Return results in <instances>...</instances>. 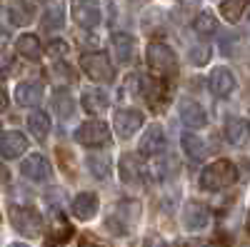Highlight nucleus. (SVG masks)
<instances>
[{
	"label": "nucleus",
	"mask_w": 250,
	"mask_h": 247,
	"mask_svg": "<svg viewBox=\"0 0 250 247\" xmlns=\"http://www.w3.org/2000/svg\"><path fill=\"white\" fill-rule=\"evenodd\" d=\"M238 180V170L230 160H215L210 162L208 168L200 172V188L208 190V192H218V190H225Z\"/></svg>",
	"instance_id": "1"
},
{
	"label": "nucleus",
	"mask_w": 250,
	"mask_h": 247,
	"mask_svg": "<svg viewBox=\"0 0 250 247\" xmlns=\"http://www.w3.org/2000/svg\"><path fill=\"white\" fill-rule=\"evenodd\" d=\"M10 222H13V228L25 237H40V232H43V215L33 208H25V205L10 208Z\"/></svg>",
	"instance_id": "2"
},
{
	"label": "nucleus",
	"mask_w": 250,
	"mask_h": 247,
	"mask_svg": "<svg viewBox=\"0 0 250 247\" xmlns=\"http://www.w3.org/2000/svg\"><path fill=\"white\" fill-rule=\"evenodd\" d=\"M148 65L160 75L173 77V75H178V55L165 43H150L148 45Z\"/></svg>",
	"instance_id": "3"
},
{
	"label": "nucleus",
	"mask_w": 250,
	"mask_h": 247,
	"mask_svg": "<svg viewBox=\"0 0 250 247\" xmlns=\"http://www.w3.org/2000/svg\"><path fill=\"white\" fill-rule=\"evenodd\" d=\"M80 65L93 82H110L115 77V68L105 53H85L80 57Z\"/></svg>",
	"instance_id": "4"
},
{
	"label": "nucleus",
	"mask_w": 250,
	"mask_h": 247,
	"mask_svg": "<svg viewBox=\"0 0 250 247\" xmlns=\"http://www.w3.org/2000/svg\"><path fill=\"white\" fill-rule=\"evenodd\" d=\"M75 140L85 148H100V145H108L110 142V130L105 122H98V120H90V122H83L75 130Z\"/></svg>",
	"instance_id": "5"
},
{
	"label": "nucleus",
	"mask_w": 250,
	"mask_h": 247,
	"mask_svg": "<svg viewBox=\"0 0 250 247\" xmlns=\"http://www.w3.org/2000/svg\"><path fill=\"white\" fill-rule=\"evenodd\" d=\"M208 225H210V210L205 208L203 202H185V208H183V228L188 232H200L205 230Z\"/></svg>",
	"instance_id": "6"
},
{
	"label": "nucleus",
	"mask_w": 250,
	"mask_h": 247,
	"mask_svg": "<svg viewBox=\"0 0 250 247\" xmlns=\"http://www.w3.org/2000/svg\"><path fill=\"white\" fill-rule=\"evenodd\" d=\"M73 18L80 28H95L103 18V10L95 0H73Z\"/></svg>",
	"instance_id": "7"
},
{
	"label": "nucleus",
	"mask_w": 250,
	"mask_h": 247,
	"mask_svg": "<svg viewBox=\"0 0 250 247\" xmlns=\"http://www.w3.org/2000/svg\"><path fill=\"white\" fill-rule=\"evenodd\" d=\"M140 128H143V113L140 110H135V108L118 110V115H115V130H118V135L123 140L133 137Z\"/></svg>",
	"instance_id": "8"
},
{
	"label": "nucleus",
	"mask_w": 250,
	"mask_h": 247,
	"mask_svg": "<svg viewBox=\"0 0 250 247\" xmlns=\"http://www.w3.org/2000/svg\"><path fill=\"white\" fill-rule=\"evenodd\" d=\"M20 172L23 177L33 180V182H45L50 177V162L45 155H28L23 162H20Z\"/></svg>",
	"instance_id": "9"
},
{
	"label": "nucleus",
	"mask_w": 250,
	"mask_h": 247,
	"mask_svg": "<svg viewBox=\"0 0 250 247\" xmlns=\"http://www.w3.org/2000/svg\"><path fill=\"white\" fill-rule=\"evenodd\" d=\"M165 150V135H163V128L160 125H150L145 130V135L140 137V145H138V152L143 157H155Z\"/></svg>",
	"instance_id": "10"
},
{
	"label": "nucleus",
	"mask_w": 250,
	"mask_h": 247,
	"mask_svg": "<svg viewBox=\"0 0 250 247\" xmlns=\"http://www.w3.org/2000/svg\"><path fill=\"white\" fill-rule=\"evenodd\" d=\"M25 150H28V137L23 133L10 130V133H5L3 137H0V157L15 160V157L23 155Z\"/></svg>",
	"instance_id": "11"
},
{
	"label": "nucleus",
	"mask_w": 250,
	"mask_h": 247,
	"mask_svg": "<svg viewBox=\"0 0 250 247\" xmlns=\"http://www.w3.org/2000/svg\"><path fill=\"white\" fill-rule=\"evenodd\" d=\"M98 205L100 202H98V195L95 192H80V195H75L70 210H73V215L78 220H93L98 215Z\"/></svg>",
	"instance_id": "12"
},
{
	"label": "nucleus",
	"mask_w": 250,
	"mask_h": 247,
	"mask_svg": "<svg viewBox=\"0 0 250 247\" xmlns=\"http://www.w3.org/2000/svg\"><path fill=\"white\" fill-rule=\"evenodd\" d=\"M180 120H183L185 128L198 130V128H203L208 122V115H205V110L198 105L195 100H183L180 102Z\"/></svg>",
	"instance_id": "13"
},
{
	"label": "nucleus",
	"mask_w": 250,
	"mask_h": 247,
	"mask_svg": "<svg viewBox=\"0 0 250 247\" xmlns=\"http://www.w3.org/2000/svg\"><path fill=\"white\" fill-rule=\"evenodd\" d=\"M225 137L235 148L245 145L248 137H250V122L243 120V117H228L225 120Z\"/></svg>",
	"instance_id": "14"
},
{
	"label": "nucleus",
	"mask_w": 250,
	"mask_h": 247,
	"mask_svg": "<svg viewBox=\"0 0 250 247\" xmlns=\"http://www.w3.org/2000/svg\"><path fill=\"white\" fill-rule=\"evenodd\" d=\"M210 90H213L218 97L230 95V93L235 90V75H233V70L215 68V70L210 73Z\"/></svg>",
	"instance_id": "15"
},
{
	"label": "nucleus",
	"mask_w": 250,
	"mask_h": 247,
	"mask_svg": "<svg viewBox=\"0 0 250 247\" xmlns=\"http://www.w3.org/2000/svg\"><path fill=\"white\" fill-rule=\"evenodd\" d=\"M113 53L118 55V60L123 65H130L135 60V40L128 33H115L113 35Z\"/></svg>",
	"instance_id": "16"
},
{
	"label": "nucleus",
	"mask_w": 250,
	"mask_h": 247,
	"mask_svg": "<svg viewBox=\"0 0 250 247\" xmlns=\"http://www.w3.org/2000/svg\"><path fill=\"white\" fill-rule=\"evenodd\" d=\"M15 100H18V105H23V108L38 105V102L43 100V85H40V82H20L15 88Z\"/></svg>",
	"instance_id": "17"
},
{
	"label": "nucleus",
	"mask_w": 250,
	"mask_h": 247,
	"mask_svg": "<svg viewBox=\"0 0 250 247\" xmlns=\"http://www.w3.org/2000/svg\"><path fill=\"white\" fill-rule=\"evenodd\" d=\"M108 105H110V100L103 90H85L83 93V108H85L88 115H103L108 110Z\"/></svg>",
	"instance_id": "18"
},
{
	"label": "nucleus",
	"mask_w": 250,
	"mask_h": 247,
	"mask_svg": "<svg viewBox=\"0 0 250 247\" xmlns=\"http://www.w3.org/2000/svg\"><path fill=\"white\" fill-rule=\"evenodd\" d=\"M15 50H18V55H23L25 60H33V63L43 57V48H40V40H38L35 35H30V33H25V35H20V38H18Z\"/></svg>",
	"instance_id": "19"
},
{
	"label": "nucleus",
	"mask_w": 250,
	"mask_h": 247,
	"mask_svg": "<svg viewBox=\"0 0 250 247\" xmlns=\"http://www.w3.org/2000/svg\"><path fill=\"white\" fill-rule=\"evenodd\" d=\"M180 145H183V150H185V155L190 157V160H205V155H208V148H205V142L198 137V135H193V133H185L183 135V140H180Z\"/></svg>",
	"instance_id": "20"
},
{
	"label": "nucleus",
	"mask_w": 250,
	"mask_h": 247,
	"mask_svg": "<svg viewBox=\"0 0 250 247\" xmlns=\"http://www.w3.org/2000/svg\"><path fill=\"white\" fill-rule=\"evenodd\" d=\"M28 128H30V133H33L38 140H45L48 133H50V117H48L43 110H35V113H30V117H28Z\"/></svg>",
	"instance_id": "21"
},
{
	"label": "nucleus",
	"mask_w": 250,
	"mask_h": 247,
	"mask_svg": "<svg viewBox=\"0 0 250 247\" xmlns=\"http://www.w3.org/2000/svg\"><path fill=\"white\" fill-rule=\"evenodd\" d=\"M120 180L128 185H138L140 182V162L133 155H125L120 160Z\"/></svg>",
	"instance_id": "22"
},
{
	"label": "nucleus",
	"mask_w": 250,
	"mask_h": 247,
	"mask_svg": "<svg viewBox=\"0 0 250 247\" xmlns=\"http://www.w3.org/2000/svg\"><path fill=\"white\" fill-rule=\"evenodd\" d=\"M8 15H10L13 25H28L33 20V8H30V3H25V0H15V3L8 8Z\"/></svg>",
	"instance_id": "23"
},
{
	"label": "nucleus",
	"mask_w": 250,
	"mask_h": 247,
	"mask_svg": "<svg viewBox=\"0 0 250 247\" xmlns=\"http://www.w3.org/2000/svg\"><path fill=\"white\" fill-rule=\"evenodd\" d=\"M250 0H223L220 3V15L228 20V23H238L240 15L245 13Z\"/></svg>",
	"instance_id": "24"
},
{
	"label": "nucleus",
	"mask_w": 250,
	"mask_h": 247,
	"mask_svg": "<svg viewBox=\"0 0 250 247\" xmlns=\"http://www.w3.org/2000/svg\"><path fill=\"white\" fill-rule=\"evenodd\" d=\"M88 168H90V172L98 177V180H108L110 177V157L108 155H90L88 157Z\"/></svg>",
	"instance_id": "25"
},
{
	"label": "nucleus",
	"mask_w": 250,
	"mask_h": 247,
	"mask_svg": "<svg viewBox=\"0 0 250 247\" xmlns=\"http://www.w3.org/2000/svg\"><path fill=\"white\" fill-rule=\"evenodd\" d=\"M193 30L198 33V35H215V30H218V20L213 18V13H198L195 15V20H193Z\"/></svg>",
	"instance_id": "26"
},
{
	"label": "nucleus",
	"mask_w": 250,
	"mask_h": 247,
	"mask_svg": "<svg viewBox=\"0 0 250 247\" xmlns=\"http://www.w3.org/2000/svg\"><path fill=\"white\" fill-rule=\"evenodd\" d=\"M53 105H55V110H58V115H60L62 120L73 117V113H75V102H73V97H70L65 90H58V93H55Z\"/></svg>",
	"instance_id": "27"
},
{
	"label": "nucleus",
	"mask_w": 250,
	"mask_h": 247,
	"mask_svg": "<svg viewBox=\"0 0 250 247\" xmlns=\"http://www.w3.org/2000/svg\"><path fill=\"white\" fill-rule=\"evenodd\" d=\"M62 23H65V15H62L60 8L45 10V15H43V28L45 30H58V28H62Z\"/></svg>",
	"instance_id": "28"
},
{
	"label": "nucleus",
	"mask_w": 250,
	"mask_h": 247,
	"mask_svg": "<svg viewBox=\"0 0 250 247\" xmlns=\"http://www.w3.org/2000/svg\"><path fill=\"white\" fill-rule=\"evenodd\" d=\"M208 60H210V48H208V45H195V48H190V63H193V65H205Z\"/></svg>",
	"instance_id": "29"
},
{
	"label": "nucleus",
	"mask_w": 250,
	"mask_h": 247,
	"mask_svg": "<svg viewBox=\"0 0 250 247\" xmlns=\"http://www.w3.org/2000/svg\"><path fill=\"white\" fill-rule=\"evenodd\" d=\"M45 53L50 57H62V55H68V43L65 40H53V43H48Z\"/></svg>",
	"instance_id": "30"
},
{
	"label": "nucleus",
	"mask_w": 250,
	"mask_h": 247,
	"mask_svg": "<svg viewBox=\"0 0 250 247\" xmlns=\"http://www.w3.org/2000/svg\"><path fill=\"white\" fill-rule=\"evenodd\" d=\"M143 247H170V245L165 242V240H160V237H148Z\"/></svg>",
	"instance_id": "31"
},
{
	"label": "nucleus",
	"mask_w": 250,
	"mask_h": 247,
	"mask_svg": "<svg viewBox=\"0 0 250 247\" xmlns=\"http://www.w3.org/2000/svg\"><path fill=\"white\" fill-rule=\"evenodd\" d=\"M10 68V55L8 53H0V75H5Z\"/></svg>",
	"instance_id": "32"
},
{
	"label": "nucleus",
	"mask_w": 250,
	"mask_h": 247,
	"mask_svg": "<svg viewBox=\"0 0 250 247\" xmlns=\"http://www.w3.org/2000/svg\"><path fill=\"white\" fill-rule=\"evenodd\" d=\"M8 108V93L3 90V88H0V113H3Z\"/></svg>",
	"instance_id": "33"
},
{
	"label": "nucleus",
	"mask_w": 250,
	"mask_h": 247,
	"mask_svg": "<svg viewBox=\"0 0 250 247\" xmlns=\"http://www.w3.org/2000/svg\"><path fill=\"white\" fill-rule=\"evenodd\" d=\"M8 180H10V172H8V170L3 168V165H0V185H5Z\"/></svg>",
	"instance_id": "34"
},
{
	"label": "nucleus",
	"mask_w": 250,
	"mask_h": 247,
	"mask_svg": "<svg viewBox=\"0 0 250 247\" xmlns=\"http://www.w3.org/2000/svg\"><path fill=\"white\" fill-rule=\"evenodd\" d=\"M10 247H30V245H25V242H13Z\"/></svg>",
	"instance_id": "35"
},
{
	"label": "nucleus",
	"mask_w": 250,
	"mask_h": 247,
	"mask_svg": "<svg viewBox=\"0 0 250 247\" xmlns=\"http://www.w3.org/2000/svg\"><path fill=\"white\" fill-rule=\"evenodd\" d=\"M248 230H250V215H248Z\"/></svg>",
	"instance_id": "36"
},
{
	"label": "nucleus",
	"mask_w": 250,
	"mask_h": 247,
	"mask_svg": "<svg viewBox=\"0 0 250 247\" xmlns=\"http://www.w3.org/2000/svg\"><path fill=\"white\" fill-rule=\"evenodd\" d=\"M205 247H213V245H205Z\"/></svg>",
	"instance_id": "37"
}]
</instances>
